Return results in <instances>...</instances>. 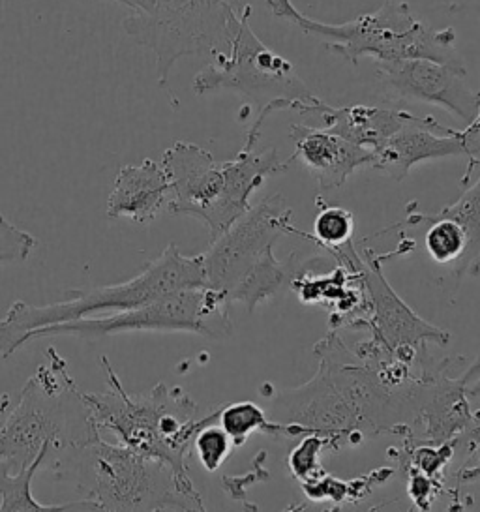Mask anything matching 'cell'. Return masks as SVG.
Instances as JSON below:
<instances>
[{
  "label": "cell",
  "mask_w": 480,
  "mask_h": 512,
  "mask_svg": "<svg viewBox=\"0 0 480 512\" xmlns=\"http://www.w3.org/2000/svg\"><path fill=\"white\" fill-rule=\"evenodd\" d=\"M126 6L130 16L122 27L139 46L156 57L158 87L167 89L171 70L184 57L209 62L227 53L248 0H113Z\"/></svg>",
  "instance_id": "8"
},
{
  "label": "cell",
  "mask_w": 480,
  "mask_h": 512,
  "mask_svg": "<svg viewBox=\"0 0 480 512\" xmlns=\"http://www.w3.org/2000/svg\"><path fill=\"white\" fill-rule=\"evenodd\" d=\"M291 164L289 158L282 160L276 149H240L233 160L218 164L203 147L179 141L162 156L171 181L167 211L199 220L209 229L210 242L216 241L252 209L250 197L265 181L285 173Z\"/></svg>",
  "instance_id": "2"
},
{
  "label": "cell",
  "mask_w": 480,
  "mask_h": 512,
  "mask_svg": "<svg viewBox=\"0 0 480 512\" xmlns=\"http://www.w3.org/2000/svg\"><path fill=\"white\" fill-rule=\"evenodd\" d=\"M272 16L284 19L310 36L319 38L336 57L359 64L370 55L374 61L428 59L454 68H465L456 49L452 27L435 31L413 16L404 0H387L377 12H368L353 21L329 25L304 16L291 0H267Z\"/></svg>",
  "instance_id": "7"
},
{
  "label": "cell",
  "mask_w": 480,
  "mask_h": 512,
  "mask_svg": "<svg viewBox=\"0 0 480 512\" xmlns=\"http://www.w3.org/2000/svg\"><path fill=\"white\" fill-rule=\"evenodd\" d=\"M458 156L471 160L464 175L467 181L471 171L480 164V132L469 126L465 130H450L434 117H419L375 152L372 167L392 181L402 182L420 162Z\"/></svg>",
  "instance_id": "12"
},
{
  "label": "cell",
  "mask_w": 480,
  "mask_h": 512,
  "mask_svg": "<svg viewBox=\"0 0 480 512\" xmlns=\"http://www.w3.org/2000/svg\"><path fill=\"white\" fill-rule=\"evenodd\" d=\"M192 332L210 340H224L233 334L231 301L222 293L197 287L182 289L160 301L150 302L126 312L85 317L34 331L29 342L47 336L102 338L122 332ZM27 342V344H29Z\"/></svg>",
  "instance_id": "10"
},
{
  "label": "cell",
  "mask_w": 480,
  "mask_h": 512,
  "mask_svg": "<svg viewBox=\"0 0 480 512\" xmlns=\"http://www.w3.org/2000/svg\"><path fill=\"white\" fill-rule=\"evenodd\" d=\"M295 233L293 211L284 196H270L246 212L235 226L203 254L207 287L231 302H242L248 312L285 287L293 286L302 271L297 256L287 261L274 256V244L282 235Z\"/></svg>",
  "instance_id": "6"
},
{
  "label": "cell",
  "mask_w": 480,
  "mask_h": 512,
  "mask_svg": "<svg viewBox=\"0 0 480 512\" xmlns=\"http://www.w3.org/2000/svg\"><path fill=\"white\" fill-rule=\"evenodd\" d=\"M55 471L72 479L102 512H207L190 477L173 467L104 439L60 454Z\"/></svg>",
  "instance_id": "4"
},
{
  "label": "cell",
  "mask_w": 480,
  "mask_h": 512,
  "mask_svg": "<svg viewBox=\"0 0 480 512\" xmlns=\"http://www.w3.org/2000/svg\"><path fill=\"white\" fill-rule=\"evenodd\" d=\"M194 449L201 466L205 467L209 473H214L227 460L229 452L233 449V441L218 421L209 422L197 432Z\"/></svg>",
  "instance_id": "22"
},
{
  "label": "cell",
  "mask_w": 480,
  "mask_h": 512,
  "mask_svg": "<svg viewBox=\"0 0 480 512\" xmlns=\"http://www.w3.org/2000/svg\"><path fill=\"white\" fill-rule=\"evenodd\" d=\"M327 439L317 434L306 437L289 456V467L293 475L302 481L312 479L319 469V452L325 447Z\"/></svg>",
  "instance_id": "24"
},
{
  "label": "cell",
  "mask_w": 480,
  "mask_h": 512,
  "mask_svg": "<svg viewBox=\"0 0 480 512\" xmlns=\"http://www.w3.org/2000/svg\"><path fill=\"white\" fill-rule=\"evenodd\" d=\"M10 406V396L8 394H2L0 396V415L6 411V407Z\"/></svg>",
  "instance_id": "26"
},
{
  "label": "cell",
  "mask_w": 480,
  "mask_h": 512,
  "mask_svg": "<svg viewBox=\"0 0 480 512\" xmlns=\"http://www.w3.org/2000/svg\"><path fill=\"white\" fill-rule=\"evenodd\" d=\"M49 452L45 449L32 466L17 475L0 469V512H102L100 505L90 499L64 505H42L36 501L32 496V479L49 458Z\"/></svg>",
  "instance_id": "17"
},
{
  "label": "cell",
  "mask_w": 480,
  "mask_h": 512,
  "mask_svg": "<svg viewBox=\"0 0 480 512\" xmlns=\"http://www.w3.org/2000/svg\"><path fill=\"white\" fill-rule=\"evenodd\" d=\"M422 222H430L424 244L430 257L439 265H456L467 250V237L460 224L449 218H430L428 214H409L407 226H417Z\"/></svg>",
  "instance_id": "19"
},
{
  "label": "cell",
  "mask_w": 480,
  "mask_h": 512,
  "mask_svg": "<svg viewBox=\"0 0 480 512\" xmlns=\"http://www.w3.org/2000/svg\"><path fill=\"white\" fill-rule=\"evenodd\" d=\"M375 74L394 98L443 107L469 124L479 115L480 94L465 81L467 68L428 59H402L375 61Z\"/></svg>",
  "instance_id": "11"
},
{
  "label": "cell",
  "mask_w": 480,
  "mask_h": 512,
  "mask_svg": "<svg viewBox=\"0 0 480 512\" xmlns=\"http://www.w3.org/2000/svg\"><path fill=\"white\" fill-rule=\"evenodd\" d=\"M171 201V181L154 160L122 166L107 197V218L149 226Z\"/></svg>",
  "instance_id": "15"
},
{
  "label": "cell",
  "mask_w": 480,
  "mask_h": 512,
  "mask_svg": "<svg viewBox=\"0 0 480 512\" xmlns=\"http://www.w3.org/2000/svg\"><path fill=\"white\" fill-rule=\"evenodd\" d=\"M252 10L242 17L229 51L210 59L192 81L199 96L218 91L239 92L257 107V117L242 145L246 151H255L261 128L272 113L293 109L300 115H315L317 107L323 104L302 81L293 62L259 40L250 25Z\"/></svg>",
  "instance_id": "9"
},
{
  "label": "cell",
  "mask_w": 480,
  "mask_h": 512,
  "mask_svg": "<svg viewBox=\"0 0 480 512\" xmlns=\"http://www.w3.org/2000/svg\"><path fill=\"white\" fill-rule=\"evenodd\" d=\"M355 271L359 272L360 280L366 287L370 301L374 306V331L377 340L383 344L385 351L405 361V353L415 355V347L424 342H435L439 346H447L450 342L449 332L441 331L434 325L420 319L405 304L394 289L389 286L377 257L368 254V261H360L355 257Z\"/></svg>",
  "instance_id": "13"
},
{
  "label": "cell",
  "mask_w": 480,
  "mask_h": 512,
  "mask_svg": "<svg viewBox=\"0 0 480 512\" xmlns=\"http://www.w3.org/2000/svg\"><path fill=\"white\" fill-rule=\"evenodd\" d=\"M207 287L203 254L184 256L169 244L160 256L128 282L70 291V299L53 304L15 301L0 319V357L10 359L34 331L85 317L107 316L160 301L182 289Z\"/></svg>",
  "instance_id": "3"
},
{
  "label": "cell",
  "mask_w": 480,
  "mask_h": 512,
  "mask_svg": "<svg viewBox=\"0 0 480 512\" xmlns=\"http://www.w3.org/2000/svg\"><path fill=\"white\" fill-rule=\"evenodd\" d=\"M469 437H471L473 441L480 443V417L473 419V422H471V434H469Z\"/></svg>",
  "instance_id": "25"
},
{
  "label": "cell",
  "mask_w": 480,
  "mask_h": 512,
  "mask_svg": "<svg viewBox=\"0 0 480 512\" xmlns=\"http://www.w3.org/2000/svg\"><path fill=\"white\" fill-rule=\"evenodd\" d=\"M480 167V164H479ZM430 218H449L460 224L467 237V250L464 257L454 265V272L458 278L465 274H479L480 269V177L475 184H471L458 201L447 205L435 214H428Z\"/></svg>",
  "instance_id": "18"
},
{
  "label": "cell",
  "mask_w": 480,
  "mask_h": 512,
  "mask_svg": "<svg viewBox=\"0 0 480 512\" xmlns=\"http://www.w3.org/2000/svg\"><path fill=\"white\" fill-rule=\"evenodd\" d=\"M107 391L85 394L100 430L119 439L120 445L173 467L182 477L188 475L186 456L194 447L197 432L218 421L220 409L199 417V406L180 387L158 383L147 394H130L117 372L102 357Z\"/></svg>",
  "instance_id": "5"
},
{
  "label": "cell",
  "mask_w": 480,
  "mask_h": 512,
  "mask_svg": "<svg viewBox=\"0 0 480 512\" xmlns=\"http://www.w3.org/2000/svg\"><path fill=\"white\" fill-rule=\"evenodd\" d=\"M100 439L102 430L85 394L70 376L68 362L55 347H49L47 362L27 381L17 406L0 428V469L17 475L45 449L51 451V458Z\"/></svg>",
  "instance_id": "1"
},
{
  "label": "cell",
  "mask_w": 480,
  "mask_h": 512,
  "mask_svg": "<svg viewBox=\"0 0 480 512\" xmlns=\"http://www.w3.org/2000/svg\"><path fill=\"white\" fill-rule=\"evenodd\" d=\"M38 248L36 237L0 214V265L25 263Z\"/></svg>",
  "instance_id": "23"
},
{
  "label": "cell",
  "mask_w": 480,
  "mask_h": 512,
  "mask_svg": "<svg viewBox=\"0 0 480 512\" xmlns=\"http://www.w3.org/2000/svg\"><path fill=\"white\" fill-rule=\"evenodd\" d=\"M291 139L295 143V152L289 160L300 162L308 169L321 194L342 188L357 169L374 164L375 152L334 136L325 128L293 124Z\"/></svg>",
  "instance_id": "14"
},
{
  "label": "cell",
  "mask_w": 480,
  "mask_h": 512,
  "mask_svg": "<svg viewBox=\"0 0 480 512\" xmlns=\"http://www.w3.org/2000/svg\"><path fill=\"white\" fill-rule=\"evenodd\" d=\"M315 115L325 122V130L330 134L372 152L379 151L390 137L419 119L404 109L368 104L332 107L325 102L317 107Z\"/></svg>",
  "instance_id": "16"
},
{
  "label": "cell",
  "mask_w": 480,
  "mask_h": 512,
  "mask_svg": "<svg viewBox=\"0 0 480 512\" xmlns=\"http://www.w3.org/2000/svg\"><path fill=\"white\" fill-rule=\"evenodd\" d=\"M218 424L224 428L227 436L231 437L233 445L237 447H240L257 430L272 436H289L285 426L278 422H270L265 411L255 406L254 402H235L222 407Z\"/></svg>",
  "instance_id": "20"
},
{
  "label": "cell",
  "mask_w": 480,
  "mask_h": 512,
  "mask_svg": "<svg viewBox=\"0 0 480 512\" xmlns=\"http://www.w3.org/2000/svg\"><path fill=\"white\" fill-rule=\"evenodd\" d=\"M355 220L353 214L344 207H319V214L314 222V239L323 250L334 252L345 244L353 242Z\"/></svg>",
  "instance_id": "21"
}]
</instances>
